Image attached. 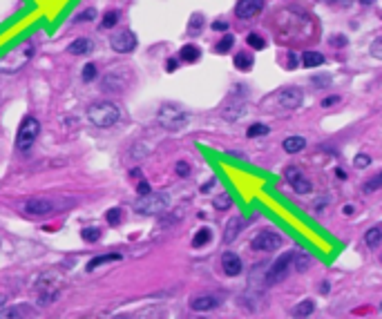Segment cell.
<instances>
[{"label": "cell", "instance_id": "obj_32", "mask_svg": "<svg viewBox=\"0 0 382 319\" xmlns=\"http://www.w3.org/2000/svg\"><path fill=\"white\" fill-rule=\"evenodd\" d=\"M213 205L217 210H228L230 205H233V201H230V197L226 192H221L219 197H215V201H213Z\"/></svg>", "mask_w": 382, "mask_h": 319}, {"label": "cell", "instance_id": "obj_52", "mask_svg": "<svg viewBox=\"0 0 382 319\" xmlns=\"http://www.w3.org/2000/svg\"><path fill=\"white\" fill-rule=\"evenodd\" d=\"M320 288H322V292H329V281H322V286Z\"/></svg>", "mask_w": 382, "mask_h": 319}, {"label": "cell", "instance_id": "obj_3", "mask_svg": "<svg viewBox=\"0 0 382 319\" xmlns=\"http://www.w3.org/2000/svg\"><path fill=\"white\" fill-rule=\"evenodd\" d=\"M168 208H170L168 192H148V194H141V199L134 203V212L143 214V217H157V214L166 212Z\"/></svg>", "mask_w": 382, "mask_h": 319}, {"label": "cell", "instance_id": "obj_55", "mask_svg": "<svg viewBox=\"0 0 382 319\" xmlns=\"http://www.w3.org/2000/svg\"><path fill=\"white\" fill-rule=\"evenodd\" d=\"M380 312H382V303H380Z\"/></svg>", "mask_w": 382, "mask_h": 319}, {"label": "cell", "instance_id": "obj_17", "mask_svg": "<svg viewBox=\"0 0 382 319\" xmlns=\"http://www.w3.org/2000/svg\"><path fill=\"white\" fill-rule=\"evenodd\" d=\"M282 147H284V152H288V154H297L306 147V138L304 136H288V138H284Z\"/></svg>", "mask_w": 382, "mask_h": 319}, {"label": "cell", "instance_id": "obj_34", "mask_svg": "<svg viewBox=\"0 0 382 319\" xmlns=\"http://www.w3.org/2000/svg\"><path fill=\"white\" fill-rule=\"evenodd\" d=\"M116 23H118V12H107L105 16H103L101 27H103V29H110V27H114Z\"/></svg>", "mask_w": 382, "mask_h": 319}, {"label": "cell", "instance_id": "obj_16", "mask_svg": "<svg viewBox=\"0 0 382 319\" xmlns=\"http://www.w3.org/2000/svg\"><path fill=\"white\" fill-rule=\"evenodd\" d=\"M241 232V219L239 217H233L226 223V230H224V244H233V241L239 236Z\"/></svg>", "mask_w": 382, "mask_h": 319}, {"label": "cell", "instance_id": "obj_15", "mask_svg": "<svg viewBox=\"0 0 382 319\" xmlns=\"http://www.w3.org/2000/svg\"><path fill=\"white\" fill-rule=\"evenodd\" d=\"M244 114H246V103L244 101H233L224 107V118H228V121H237V118H241Z\"/></svg>", "mask_w": 382, "mask_h": 319}, {"label": "cell", "instance_id": "obj_2", "mask_svg": "<svg viewBox=\"0 0 382 319\" xmlns=\"http://www.w3.org/2000/svg\"><path fill=\"white\" fill-rule=\"evenodd\" d=\"M118 116H121V112H118V107L114 105V103H110V101L92 103L90 110H87V118H90V123L92 125H96V127H101V130L112 127L118 121Z\"/></svg>", "mask_w": 382, "mask_h": 319}, {"label": "cell", "instance_id": "obj_37", "mask_svg": "<svg viewBox=\"0 0 382 319\" xmlns=\"http://www.w3.org/2000/svg\"><path fill=\"white\" fill-rule=\"evenodd\" d=\"M105 219H107V223H110V225H118V223H121V208L107 210V212H105Z\"/></svg>", "mask_w": 382, "mask_h": 319}, {"label": "cell", "instance_id": "obj_36", "mask_svg": "<svg viewBox=\"0 0 382 319\" xmlns=\"http://www.w3.org/2000/svg\"><path fill=\"white\" fill-rule=\"evenodd\" d=\"M302 174H304V172H302V170H299L297 166H288L286 170H284V179H286L288 183H293L297 177H302Z\"/></svg>", "mask_w": 382, "mask_h": 319}, {"label": "cell", "instance_id": "obj_23", "mask_svg": "<svg viewBox=\"0 0 382 319\" xmlns=\"http://www.w3.org/2000/svg\"><path fill=\"white\" fill-rule=\"evenodd\" d=\"M293 266H295V272H304L311 266V257L299 250H293Z\"/></svg>", "mask_w": 382, "mask_h": 319}, {"label": "cell", "instance_id": "obj_42", "mask_svg": "<svg viewBox=\"0 0 382 319\" xmlns=\"http://www.w3.org/2000/svg\"><path fill=\"white\" fill-rule=\"evenodd\" d=\"M371 56L373 58H378V60H382V38H375L373 43H371Z\"/></svg>", "mask_w": 382, "mask_h": 319}, {"label": "cell", "instance_id": "obj_5", "mask_svg": "<svg viewBox=\"0 0 382 319\" xmlns=\"http://www.w3.org/2000/svg\"><path fill=\"white\" fill-rule=\"evenodd\" d=\"M38 132H40V123L34 116H25L16 136V147L20 152H27L36 143V138H38Z\"/></svg>", "mask_w": 382, "mask_h": 319}, {"label": "cell", "instance_id": "obj_25", "mask_svg": "<svg viewBox=\"0 0 382 319\" xmlns=\"http://www.w3.org/2000/svg\"><path fill=\"white\" fill-rule=\"evenodd\" d=\"M179 56H181L185 63H195V60L201 58V49L195 47V45H183V47H181V54H179Z\"/></svg>", "mask_w": 382, "mask_h": 319}, {"label": "cell", "instance_id": "obj_12", "mask_svg": "<svg viewBox=\"0 0 382 319\" xmlns=\"http://www.w3.org/2000/svg\"><path fill=\"white\" fill-rule=\"evenodd\" d=\"M38 315V310H36L34 306H29V303H16V306H3V310H0V319H23V317H34Z\"/></svg>", "mask_w": 382, "mask_h": 319}, {"label": "cell", "instance_id": "obj_14", "mask_svg": "<svg viewBox=\"0 0 382 319\" xmlns=\"http://www.w3.org/2000/svg\"><path fill=\"white\" fill-rule=\"evenodd\" d=\"M221 268H224V272L228 277L241 275V259L235 252H224V255H221Z\"/></svg>", "mask_w": 382, "mask_h": 319}, {"label": "cell", "instance_id": "obj_51", "mask_svg": "<svg viewBox=\"0 0 382 319\" xmlns=\"http://www.w3.org/2000/svg\"><path fill=\"white\" fill-rule=\"evenodd\" d=\"M5 303H7V295H3V292H0V308H3Z\"/></svg>", "mask_w": 382, "mask_h": 319}, {"label": "cell", "instance_id": "obj_18", "mask_svg": "<svg viewBox=\"0 0 382 319\" xmlns=\"http://www.w3.org/2000/svg\"><path fill=\"white\" fill-rule=\"evenodd\" d=\"M123 257L118 255V252H110V255H101V257H94V259L87 264V272H94L99 266H103V264H110V261H121Z\"/></svg>", "mask_w": 382, "mask_h": 319}, {"label": "cell", "instance_id": "obj_1", "mask_svg": "<svg viewBox=\"0 0 382 319\" xmlns=\"http://www.w3.org/2000/svg\"><path fill=\"white\" fill-rule=\"evenodd\" d=\"M34 56V43L25 40L18 43L16 47H12L5 56H0V71L3 74H16L18 69H23L29 63V58Z\"/></svg>", "mask_w": 382, "mask_h": 319}, {"label": "cell", "instance_id": "obj_7", "mask_svg": "<svg viewBox=\"0 0 382 319\" xmlns=\"http://www.w3.org/2000/svg\"><path fill=\"white\" fill-rule=\"evenodd\" d=\"M291 266H293V250H288V252H284L282 257H277V261L271 266V268H268V272H266V286L280 284L284 277L288 275V268H291Z\"/></svg>", "mask_w": 382, "mask_h": 319}, {"label": "cell", "instance_id": "obj_53", "mask_svg": "<svg viewBox=\"0 0 382 319\" xmlns=\"http://www.w3.org/2000/svg\"><path fill=\"white\" fill-rule=\"evenodd\" d=\"M360 5H364V7H369V5H373V0H360Z\"/></svg>", "mask_w": 382, "mask_h": 319}, {"label": "cell", "instance_id": "obj_46", "mask_svg": "<svg viewBox=\"0 0 382 319\" xmlns=\"http://www.w3.org/2000/svg\"><path fill=\"white\" fill-rule=\"evenodd\" d=\"M213 29L215 32H226V29H228V23H226V20H217V23H213Z\"/></svg>", "mask_w": 382, "mask_h": 319}, {"label": "cell", "instance_id": "obj_22", "mask_svg": "<svg viewBox=\"0 0 382 319\" xmlns=\"http://www.w3.org/2000/svg\"><path fill=\"white\" fill-rule=\"evenodd\" d=\"M235 67L239 69V71H250L252 69V63H255V60H252V56L248 54V51H239V54L235 56Z\"/></svg>", "mask_w": 382, "mask_h": 319}, {"label": "cell", "instance_id": "obj_19", "mask_svg": "<svg viewBox=\"0 0 382 319\" xmlns=\"http://www.w3.org/2000/svg\"><path fill=\"white\" fill-rule=\"evenodd\" d=\"M313 310H315V301L313 299H304V301H299L295 308L291 310V315L293 317H308V315H313Z\"/></svg>", "mask_w": 382, "mask_h": 319}, {"label": "cell", "instance_id": "obj_8", "mask_svg": "<svg viewBox=\"0 0 382 319\" xmlns=\"http://www.w3.org/2000/svg\"><path fill=\"white\" fill-rule=\"evenodd\" d=\"M112 49L118 51V54H130V51L137 49V36H134L130 29H121L110 38Z\"/></svg>", "mask_w": 382, "mask_h": 319}, {"label": "cell", "instance_id": "obj_43", "mask_svg": "<svg viewBox=\"0 0 382 319\" xmlns=\"http://www.w3.org/2000/svg\"><path fill=\"white\" fill-rule=\"evenodd\" d=\"M329 43H331V45H333V47H344V45H347V43H349V40H347V36H342V34H338V36H333V38H331V40H329Z\"/></svg>", "mask_w": 382, "mask_h": 319}, {"label": "cell", "instance_id": "obj_45", "mask_svg": "<svg viewBox=\"0 0 382 319\" xmlns=\"http://www.w3.org/2000/svg\"><path fill=\"white\" fill-rule=\"evenodd\" d=\"M137 192H139V197H141V194L152 192V190H150V183H148V181H139V185H137Z\"/></svg>", "mask_w": 382, "mask_h": 319}, {"label": "cell", "instance_id": "obj_41", "mask_svg": "<svg viewBox=\"0 0 382 319\" xmlns=\"http://www.w3.org/2000/svg\"><path fill=\"white\" fill-rule=\"evenodd\" d=\"M96 18V9H83V12L79 14V16L74 18V23H85V20H94Z\"/></svg>", "mask_w": 382, "mask_h": 319}, {"label": "cell", "instance_id": "obj_6", "mask_svg": "<svg viewBox=\"0 0 382 319\" xmlns=\"http://www.w3.org/2000/svg\"><path fill=\"white\" fill-rule=\"evenodd\" d=\"M282 246V234L275 232V230H260L250 241V248L252 250H260V252H275L277 248Z\"/></svg>", "mask_w": 382, "mask_h": 319}, {"label": "cell", "instance_id": "obj_9", "mask_svg": "<svg viewBox=\"0 0 382 319\" xmlns=\"http://www.w3.org/2000/svg\"><path fill=\"white\" fill-rule=\"evenodd\" d=\"M277 103L284 107V110H297L304 103V92L299 87H286L277 94Z\"/></svg>", "mask_w": 382, "mask_h": 319}, {"label": "cell", "instance_id": "obj_33", "mask_svg": "<svg viewBox=\"0 0 382 319\" xmlns=\"http://www.w3.org/2000/svg\"><path fill=\"white\" fill-rule=\"evenodd\" d=\"M353 166L358 168V170H364V168H369V166H371V156H369V154H364V152L355 154V158H353Z\"/></svg>", "mask_w": 382, "mask_h": 319}, {"label": "cell", "instance_id": "obj_10", "mask_svg": "<svg viewBox=\"0 0 382 319\" xmlns=\"http://www.w3.org/2000/svg\"><path fill=\"white\" fill-rule=\"evenodd\" d=\"M264 9V0H239L235 5V16L241 20H250Z\"/></svg>", "mask_w": 382, "mask_h": 319}, {"label": "cell", "instance_id": "obj_49", "mask_svg": "<svg viewBox=\"0 0 382 319\" xmlns=\"http://www.w3.org/2000/svg\"><path fill=\"white\" fill-rule=\"evenodd\" d=\"M215 183H217V181H215V179H210V181H208V183H206V185H204V188H201V190H204V192H208V190H210V188H213V185H215Z\"/></svg>", "mask_w": 382, "mask_h": 319}, {"label": "cell", "instance_id": "obj_28", "mask_svg": "<svg viewBox=\"0 0 382 319\" xmlns=\"http://www.w3.org/2000/svg\"><path fill=\"white\" fill-rule=\"evenodd\" d=\"M268 132H271V127H268V125H264V123H255V125L248 127L246 136H248V138H257V136H266Z\"/></svg>", "mask_w": 382, "mask_h": 319}, {"label": "cell", "instance_id": "obj_20", "mask_svg": "<svg viewBox=\"0 0 382 319\" xmlns=\"http://www.w3.org/2000/svg\"><path fill=\"white\" fill-rule=\"evenodd\" d=\"M324 56L320 54V51H304L302 54V65L304 67H320V65H324Z\"/></svg>", "mask_w": 382, "mask_h": 319}, {"label": "cell", "instance_id": "obj_50", "mask_svg": "<svg viewBox=\"0 0 382 319\" xmlns=\"http://www.w3.org/2000/svg\"><path fill=\"white\" fill-rule=\"evenodd\" d=\"M342 212H344V214H353V208H351V205H344Z\"/></svg>", "mask_w": 382, "mask_h": 319}, {"label": "cell", "instance_id": "obj_13", "mask_svg": "<svg viewBox=\"0 0 382 319\" xmlns=\"http://www.w3.org/2000/svg\"><path fill=\"white\" fill-rule=\"evenodd\" d=\"M190 308H193L195 312H210V310H215V308H219V299H217L215 295H199L190 301Z\"/></svg>", "mask_w": 382, "mask_h": 319}, {"label": "cell", "instance_id": "obj_24", "mask_svg": "<svg viewBox=\"0 0 382 319\" xmlns=\"http://www.w3.org/2000/svg\"><path fill=\"white\" fill-rule=\"evenodd\" d=\"M92 47H94V45H92L90 38H79V40H74V43L70 45V51L74 56H81V54H87Z\"/></svg>", "mask_w": 382, "mask_h": 319}, {"label": "cell", "instance_id": "obj_30", "mask_svg": "<svg viewBox=\"0 0 382 319\" xmlns=\"http://www.w3.org/2000/svg\"><path fill=\"white\" fill-rule=\"evenodd\" d=\"M380 188H382V172H378L375 177H371L369 181L362 185L364 192H375V190H380Z\"/></svg>", "mask_w": 382, "mask_h": 319}, {"label": "cell", "instance_id": "obj_35", "mask_svg": "<svg viewBox=\"0 0 382 319\" xmlns=\"http://www.w3.org/2000/svg\"><path fill=\"white\" fill-rule=\"evenodd\" d=\"M81 236H83L85 241H90V244H96L101 236V230L99 228H85L83 232H81Z\"/></svg>", "mask_w": 382, "mask_h": 319}, {"label": "cell", "instance_id": "obj_29", "mask_svg": "<svg viewBox=\"0 0 382 319\" xmlns=\"http://www.w3.org/2000/svg\"><path fill=\"white\" fill-rule=\"evenodd\" d=\"M210 234H213V232H210L208 228H201L199 232L195 234L193 246H195V248H201V246H206V244H208V241H210Z\"/></svg>", "mask_w": 382, "mask_h": 319}, {"label": "cell", "instance_id": "obj_44", "mask_svg": "<svg viewBox=\"0 0 382 319\" xmlns=\"http://www.w3.org/2000/svg\"><path fill=\"white\" fill-rule=\"evenodd\" d=\"M174 170H177V174H179V177H188V174H190V166H188V163H185V161H179V163H177V168H174Z\"/></svg>", "mask_w": 382, "mask_h": 319}, {"label": "cell", "instance_id": "obj_31", "mask_svg": "<svg viewBox=\"0 0 382 319\" xmlns=\"http://www.w3.org/2000/svg\"><path fill=\"white\" fill-rule=\"evenodd\" d=\"M246 43H248L252 49H260V51L266 49V40L262 38L260 34H248V36H246Z\"/></svg>", "mask_w": 382, "mask_h": 319}, {"label": "cell", "instance_id": "obj_11", "mask_svg": "<svg viewBox=\"0 0 382 319\" xmlns=\"http://www.w3.org/2000/svg\"><path fill=\"white\" fill-rule=\"evenodd\" d=\"M54 210H58V205L51 201V199H29V201L25 203V212L32 214V217L49 214V212H54Z\"/></svg>", "mask_w": 382, "mask_h": 319}, {"label": "cell", "instance_id": "obj_4", "mask_svg": "<svg viewBox=\"0 0 382 319\" xmlns=\"http://www.w3.org/2000/svg\"><path fill=\"white\" fill-rule=\"evenodd\" d=\"M157 121L161 123L163 130L179 132L188 125V112H183L181 107L174 105V103H163L157 112Z\"/></svg>", "mask_w": 382, "mask_h": 319}, {"label": "cell", "instance_id": "obj_40", "mask_svg": "<svg viewBox=\"0 0 382 319\" xmlns=\"http://www.w3.org/2000/svg\"><path fill=\"white\" fill-rule=\"evenodd\" d=\"M331 74H320V76H313L311 78V83L315 85V87H327V85H331Z\"/></svg>", "mask_w": 382, "mask_h": 319}, {"label": "cell", "instance_id": "obj_38", "mask_svg": "<svg viewBox=\"0 0 382 319\" xmlns=\"http://www.w3.org/2000/svg\"><path fill=\"white\" fill-rule=\"evenodd\" d=\"M201 23H204V16H201V14H195V16L190 18L188 32H190V34H199V32H201Z\"/></svg>", "mask_w": 382, "mask_h": 319}, {"label": "cell", "instance_id": "obj_27", "mask_svg": "<svg viewBox=\"0 0 382 319\" xmlns=\"http://www.w3.org/2000/svg\"><path fill=\"white\" fill-rule=\"evenodd\" d=\"M233 45H235V36H230V34H226L224 38L219 40V43L215 45V51L217 54H228L230 49H233Z\"/></svg>", "mask_w": 382, "mask_h": 319}, {"label": "cell", "instance_id": "obj_26", "mask_svg": "<svg viewBox=\"0 0 382 319\" xmlns=\"http://www.w3.org/2000/svg\"><path fill=\"white\" fill-rule=\"evenodd\" d=\"M291 188L295 190L297 194H308V192H311V190H313V183L308 181V179H306V177H304V174H302V177H297L295 181L291 183Z\"/></svg>", "mask_w": 382, "mask_h": 319}, {"label": "cell", "instance_id": "obj_39", "mask_svg": "<svg viewBox=\"0 0 382 319\" xmlns=\"http://www.w3.org/2000/svg\"><path fill=\"white\" fill-rule=\"evenodd\" d=\"M96 65H92V63H87L85 67H83V81L85 83H92V81H96Z\"/></svg>", "mask_w": 382, "mask_h": 319}, {"label": "cell", "instance_id": "obj_54", "mask_svg": "<svg viewBox=\"0 0 382 319\" xmlns=\"http://www.w3.org/2000/svg\"><path fill=\"white\" fill-rule=\"evenodd\" d=\"M340 3V0H329V5H338Z\"/></svg>", "mask_w": 382, "mask_h": 319}, {"label": "cell", "instance_id": "obj_21", "mask_svg": "<svg viewBox=\"0 0 382 319\" xmlns=\"http://www.w3.org/2000/svg\"><path fill=\"white\" fill-rule=\"evenodd\" d=\"M364 241H366V246H369L371 250L378 248L380 241H382V228H380V225H373V228L366 230V232H364Z\"/></svg>", "mask_w": 382, "mask_h": 319}, {"label": "cell", "instance_id": "obj_48", "mask_svg": "<svg viewBox=\"0 0 382 319\" xmlns=\"http://www.w3.org/2000/svg\"><path fill=\"white\" fill-rule=\"evenodd\" d=\"M166 69H168V71H174V69H177V58H170L168 65H166Z\"/></svg>", "mask_w": 382, "mask_h": 319}, {"label": "cell", "instance_id": "obj_47", "mask_svg": "<svg viewBox=\"0 0 382 319\" xmlns=\"http://www.w3.org/2000/svg\"><path fill=\"white\" fill-rule=\"evenodd\" d=\"M338 101H340V96H327V99L322 101V107H331V105H335Z\"/></svg>", "mask_w": 382, "mask_h": 319}]
</instances>
